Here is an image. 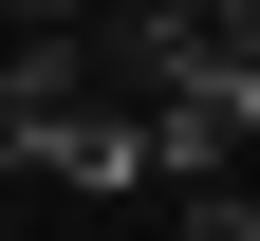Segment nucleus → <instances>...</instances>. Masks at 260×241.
Listing matches in <instances>:
<instances>
[{"label":"nucleus","instance_id":"f257e3e1","mask_svg":"<svg viewBox=\"0 0 260 241\" xmlns=\"http://www.w3.org/2000/svg\"><path fill=\"white\" fill-rule=\"evenodd\" d=\"M168 241H260V204H242V186H186V223H168Z\"/></svg>","mask_w":260,"mask_h":241}]
</instances>
